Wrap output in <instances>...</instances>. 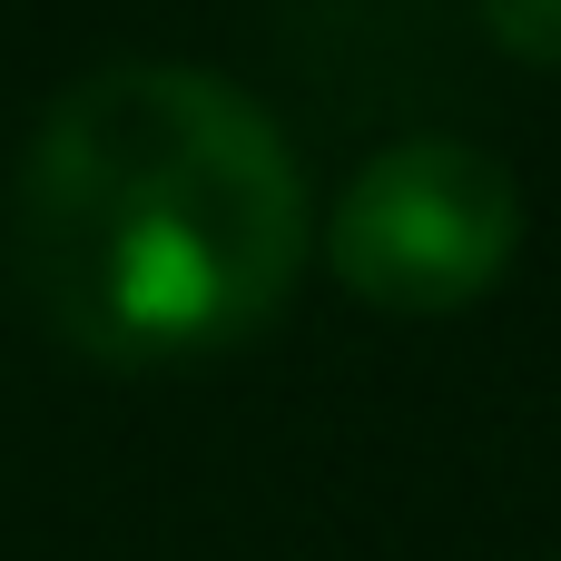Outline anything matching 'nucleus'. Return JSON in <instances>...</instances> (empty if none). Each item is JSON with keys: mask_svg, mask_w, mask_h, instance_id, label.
Masks as SVG:
<instances>
[{"mask_svg": "<svg viewBox=\"0 0 561 561\" xmlns=\"http://www.w3.org/2000/svg\"><path fill=\"white\" fill-rule=\"evenodd\" d=\"M316 247L286 128L197 59H108L49 99L10 178V276L99 365L256 335Z\"/></svg>", "mask_w": 561, "mask_h": 561, "instance_id": "nucleus-1", "label": "nucleus"}, {"mask_svg": "<svg viewBox=\"0 0 561 561\" xmlns=\"http://www.w3.org/2000/svg\"><path fill=\"white\" fill-rule=\"evenodd\" d=\"M325 256L375 316H463L523 256V187L473 138H394L345 178Z\"/></svg>", "mask_w": 561, "mask_h": 561, "instance_id": "nucleus-2", "label": "nucleus"}]
</instances>
